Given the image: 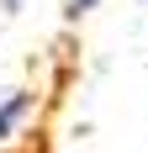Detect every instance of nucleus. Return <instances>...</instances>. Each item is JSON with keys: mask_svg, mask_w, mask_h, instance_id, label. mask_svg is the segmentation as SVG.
Listing matches in <instances>:
<instances>
[{"mask_svg": "<svg viewBox=\"0 0 148 153\" xmlns=\"http://www.w3.org/2000/svg\"><path fill=\"white\" fill-rule=\"evenodd\" d=\"M143 5H148V0H143Z\"/></svg>", "mask_w": 148, "mask_h": 153, "instance_id": "20e7f679", "label": "nucleus"}, {"mask_svg": "<svg viewBox=\"0 0 148 153\" xmlns=\"http://www.w3.org/2000/svg\"><path fill=\"white\" fill-rule=\"evenodd\" d=\"M101 5V0H64V21H79V16H90Z\"/></svg>", "mask_w": 148, "mask_h": 153, "instance_id": "f03ea898", "label": "nucleus"}, {"mask_svg": "<svg viewBox=\"0 0 148 153\" xmlns=\"http://www.w3.org/2000/svg\"><path fill=\"white\" fill-rule=\"evenodd\" d=\"M11 153H48V143H43V137H32L27 148H11Z\"/></svg>", "mask_w": 148, "mask_h": 153, "instance_id": "7ed1b4c3", "label": "nucleus"}, {"mask_svg": "<svg viewBox=\"0 0 148 153\" xmlns=\"http://www.w3.org/2000/svg\"><path fill=\"white\" fill-rule=\"evenodd\" d=\"M27 111H32V90H11V95H5V106H0V143L16 137V127H21Z\"/></svg>", "mask_w": 148, "mask_h": 153, "instance_id": "f257e3e1", "label": "nucleus"}]
</instances>
